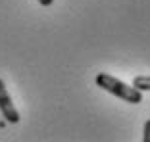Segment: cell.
Wrapping results in <instances>:
<instances>
[{
    "label": "cell",
    "mask_w": 150,
    "mask_h": 142,
    "mask_svg": "<svg viewBox=\"0 0 150 142\" xmlns=\"http://www.w3.org/2000/svg\"><path fill=\"white\" fill-rule=\"evenodd\" d=\"M142 142H150V119L144 123V131H142Z\"/></svg>",
    "instance_id": "277c9868"
},
{
    "label": "cell",
    "mask_w": 150,
    "mask_h": 142,
    "mask_svg": "<svg viewBox=\"0 0 150 142\" xmlns=\"http://www.w3.org/2000/svg\"><path fill=\"white\" fill-rule=\"evenodd\" d=\"M52 2H54V0H39V4L40 6H46V8H48V6H52Z\"/></svg>",
    "instance_id": "5b68a950"
},
{
    "label": "cell",
    "mask_w": 150,
    "mask_h": 142,
    "mask_svg": "<svg viewBox=\"0 0 150 142\" xmlns=\"http://www.w3.org/2000/svg\"><path fill=\"white\" fill-rule=\"evenodd\" d=\"M0 111H2V117L8 123H19V111L13 106V102H12V98H10L8 90H6V84L2 79H0Z\"/></svg>",
    "instance_id": "7a4b0ae2"
},
{
    "label": "cell",
    "mask_w": 150,
    "mask_h": 142,
    "mask_svg": "<svg viewBox=\"0 0 150 142\" xmlns=\"http://www.w3.org/2000/svg\"><path fill=\"white\" fill-rule=\"evenodd\" d=\"M94 81H96V84L102 90L114 94L115 98H121V100H125L127 104H141L142 102V92L141 90L135 89V86L125 84L123 81L112 77L110 73H98Z\"/></svg>",
    "instance_id": "6da1fadb"
},
{
    "label": "cell",
    "mask_w": 150,
    "mask_h": 142,
    "mask_svg": "<svg viewBox=\"0 0 150 142\" xmlns=\"http://www.w3.org/2000/svg\"><path fill=\"white\" fill-rule=\"evenodd\" d=\"M133 86L135 89H139L142 92V90H150V75H139L133 79Z\"/></svg>",
    "instance_id": "3957f363"
}]
</instances>
